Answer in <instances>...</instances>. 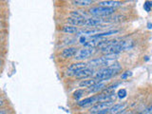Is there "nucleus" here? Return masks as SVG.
Instances as JSON below:
<instances>
[{
    "label": "nucleus",
    "mask_w": 152,
    "mask_h": 114,
    "mask_svg": "<svg viewBox=\"0 0 152 114\" xmlns=\"http://www.w3.org/2000/svg\"><path fill=\"white\" fill-rule=\"evenodd\" d=\"M144 9L145 10V12H149L151 11V8H150L149 4H148V1H145V4H144Z\"/></svg>",
    "instance_id": "obj_23"
},
{
    "label": "nucleus",
    "mask_w": 152,
    "mask_h": 114,
    "mask_svg": "<svg viewBox=\"0 0 152 114\" xmlns=\"http://www.w3.org/2000/svg\"><path fill=\"white\" fill-rule=\"evenodd\" d=\"M148 4H149L150 8H152V2H151V1H148Z\"/></svg>",
    "instance_id": "obj_30"
},
{
    "label": "nucleus",
    "mask_w": 152,
    "mask_h": 114,
    "mask_svg": "<svg viewBox=\"0 0 152 114\" xmlns=\"http://www.w3.org/2000/svg\"><path fill=\"white\" fill-rule=\"evenodd\" d=\"M122 3L119 1H101L99 2V6L101 7H106V8H112L115 9L116 7L121 6Z\"/></svg>",
    "instance_id": "obj_12"
},
{
    "label": "nucleus",
    "mask_w": 152,
    "mask_h": 114,
    "mask_svg": "<svg viewBox=\"0 0 152 114\" xmlns=\"http://www.w3.org/2000/svg\"><path fill=\"white\" fill-rule=\"evenodd\" d=\"M119 32V31L117 30H114V31H104L102 33H98V34H94L91 36V38H102L104 36H108V35H111V34H115V33Z\"/></svg>",
    "instance_id": "obj_17"
},
{
    "label": "nucleus",
    "mask_w": 152,
    "mask_h": 114,
    "mask_svg": "<svg viewBox=\"0 0 152 114\" xmlns=\"http://www.w3.org/2000/svg\"><path fill=\"white\" fill-rule=\"evenodd\" d=\"M94 75V70L92 69H89V68H86L82 70L78 71V72L75 73V77L78 78V79H87L90 76H93Z\"/></svg>",
    "instance_id": "obj_7"
},
{
    "label": "nucleus",
    "mask_w": 152,
    "mask_h": 114,
    "mask_svg": "<svg viewBox=\"0 0 152 114\" xmlns=\"http://www.w3.org/2000/svg\"><path fill=\"white\" fill-rule=\"evenodd\" d=\"M126 107V104H117L112 106L110 108H109L108 113L109 114H118L120 113L122 110H124V108Z\"/></svg>",
    "instance_id": "obj_13"
},
{
    "label": "nucleus",
    "mask_w": 152,
    "mask_h": 114,
    "mask_svg": "<svg viewBox=\"0 0 152 114\" xmlns=\"http://www.w3.org/2000/svg\"><path fill=\"white\" fill-rule=\"evenodd\" d=\"M0 114H7V111L5 110V109H1V110H0Z\"/></svg>",
    "instance_id": "obj_27"
},
{
    "label": "nucleus",
    "mask_w": 152,
    "mask_h": 114,
    "mask_svg": "<svg viewBox=\"0 0 152 114\" xmlns=\"http://www.w3.org/2000/svg\"><path fill=\"white\" fill-rule=\"evenodd\" d=\"M4 104V102H3V100H0V107L1 106H3Z\"/></svg>",
    "instance_id": "obj_29"
},
{
    "label": "nucleus",
    "mask_w": 152,
    "mask_h": 114,
    "mask_svg": "<svg viewBox=\"0 0 152 114\" xmlns=\"http://www.w3.org/2000/svg\"><path fill=\"white\" fill-rule=\"evenodd\" d=\"M114 10L115 9L98 6V7L90 8L89 13L92 14L94 16H98L100 18V17H104V16H109L110 14H112L114 12Z\"/></svg>",
    "instance_id": "obj_2"
},
{
    "label": "nucleus",
    "mask_w": 152,
    "mask_h": 114,
    "mask_svg": "<svg viewBox=\"0 0 152 114\" xmlns=\"http://www.w3.org/2000/svg\"><path fill=\"white\" fill-rule=\"evenodd\" d=\"M103 22V19L101 18H86L85 20V26H88V27H95L100 25Z\"/></svg>",
    "instance_id": "obj_11"
},
{
    "label": "nucleus",
    "mask_w": 152,
    "mask_h": 114,
    "mask_svg": "<svg viewBox=\"0 0 152 114\" xmlns=\"http://www.w3.org/2000/svg\"><path fill=\"white\" fill-rule=\"evenodd\" d=\"M78 51V49H76L75 47H69V48H66L65 50H63L62 51V57L65 59H69V58H72L76 55Z\"/></svg>",
    "instance_id": "obj_8"
},
{
    "label": "nucleus",
    "mask_w": 152,
    "mask_h": 114,
    "mask_svg": "<svg viewBox=\"0 0 152 114\" xmlns=\"http://www.w3.org/2000/svg\"><path fill=\"white\" fill-rule=\"evenodd\" d=\"M147 28H152V24H151V23H148V24H147Z\"/></svg>",
    "instance_id": "obj_28"
},
{
    "label": "nucleus",
    "mask_w": 152,
    "mask_h": 114,
    "mask_svg": "<svg viewBox=\"0 0 152 114\" xmlns=\"http://www.w3.org/2000/svg\"><path fill=\"white\" fill-rule=\"evenodd\" d=\"M142 114H152V104H151L149 107H147Z\"/></svg>",
    "instance_id": "obj_24"
},
{
    "label": "nucleus",
    "mask_w": 152,
    "mask_h": 114,
    "mask_svg": "<svg viewBox=\"0 0 152 114\" xmlns=\"http://www.w3.org/2000/svg\"><path fill=\"white\" fill-rule=\"evenodd\" d=\"M1 64H2V61H1V60H0V66H1Z\"/></svg>",
    "instance_id": "obj_31"
},
{
    "label": "nucleus",
    "mask_w": 152,
    "mask_h": 114,
    "mask_svg": "<svg viewBox=\"0 0 152 114\" xmlns=\"http://www.w3.org/2000/svg\"><path fill=\"white\" fill-rule=\"evenodd\" d=\"M108 110H109V108H106V109H103V110H100V111L96 112V114H107Z\"/></svg>",
    "instance_id": "obj_25"
},
{
    "label": "nucleus",
    "mask_w": 152,
    "mask_h": 114,
    "mask_svg": "<svg viewBox=\"0 0 152 114\" xmlns=\"http://www.w3.org/2000/svg\"><path fill=\"white\" fill-rule=\"evenodd\" d=\"M120 69H121V66L118 63H114L111 66H106V68L98 70L97 72L94 74V79H96L97 81L107 80L110 77H112L113 75H115L117 72H119Z\"/></svg>",
    "instance_id": "obj_1"
},
{
    "label": "nucleus",
    "mask_w": 152,
    "mask_h": 114,
    "mask_svg": "<svg viewBox=\"0 0 152 114\" xmlns=\"http://www.w3.org/2000/svg\"><path fill=\"white\" fill-rule=\"evenodd\" d=\"M106 88V84L104 83H96L95 85L91 86V87L88 88L87 91L88 93H95V92H99L101 91L102 89Z\"/></svg>",
    "instance_id": "obj_10"
},
{
    "label": "nucleus",
    "mask_w": 152,
    "mask_h": 114,
    "mask_svg": "<svg viewBox=\"0 0 152 114\" xmlns=\"http://www.w3.org/2000/svg\"><path fill=\"white\" fill-rule=\"evenodd\" d=\"M82 11H72L70 12V15L71 17L73 18H78V19H86L85 16H86V12H81Z\"/></svg>",
    "instance_id": "obj_18"
},
{
    "label": "nucleus",
    "mask_w": 152,
    "mask_h": 114,
    "mask_svg": "<svg viewBox=\"0 0 152 114\" xmlns=\"http://www.w3.org/2000/svg\"><path fill=\"white\" fill-rule=\"evenodd\" d=\"M88 64L90 66H93V68H96V66H104V68H106V66H109L113 65L114 63L112 61L107 60L104 56H102V57H99V58L89 61Z\"/></svg>",
    "instance_id": "obj_4"
},
{
    "label": "nucleus",
    "mask_w": 152,
    "mask_h": 114,
    "mask_svg": "<svg viewBox=\"0 0 152 114\" xmlns=\"http://www.w3.org/2000/svg\"><path fill=\"white\" fill-rule=\"evenodd\" d=\"M98 103V95L97 96H91V97H88V98H86L82 101H79L77 103V104L79 107H89L91 104H94Z\"/></svg>",
    "instance_id": "obj_9"
},
{
    "label": "nucleus",
    "mask_w": 152,
    "mask_h": 114,
    "mask_svg": "<svg viewBox=\"0 0 152 114\" xmlns=\"http://www.w3.org/2000/svg\"><path fill=\"white\" fill-rule=\"evenodd\" d=\"M74 5H77V6H88V5L92 4L91 0H76V1L72 2Z\"/></svg>",
    "instance_id": "obj_19"
},
{
    "label": "nucleus",
    "mask_w": 152,
    "mask_h": 114,
    "mask_svg": "<svg viewBox=\"0 0 152 114\" xmlns=\"http://www.w3.org/2000/svg\"><path fill=\"white\" fill-rule=\"evenodd\" d=\"M62 31L65 32V33H69V34H73V33H77L78 32V28H77V27L66 25V26L63 27V28H62Z\"/></svg>",
    "instance_id": "obj_16"
},
{
    "label": "nucleus",
    "mask_w": 152,
    "mask_h": 114,
    "mask_svg": "<svg viewBox=\"0 0 152 114\" xmlns=\"http://www.w3.org/2000/svg\"><path fill=\"white\" fill-rule=\"evenodd\" d=\"M113 103V101H107V102H98L95 104L91 107L90 108V112H94L96 113L100 110H103V109H106V108H108L109 107L111 106Z\"/></svg>",
    "instance_id": "obj_6"
},
{
    "label": "nucleus",
    "mask_w": 152,
    "mask_h": 114,
    "mask_svg": "<svg viewBox=\"0 0 152 114\" xmlns=\"http://www.w3.org/2000/svg\"><path fill=\"white\" fill-rule=\"evenodd\" d=\"M85 20L86 19H78V18H73V17H69L66 19L68 23L70 24V26H85Z\"/></svg>",
    "instance_id": "obj_14"
},
{
    "label": "nucleus",
    "mask_w": 152,
    "mask_h": 114,
    "mask_svg": "<svg viewBox=\"0 0 152 114\" xmlns=\"http://www.w3.org/2000/svg\"><path fill=\"white\" fill-rule=\"evenodd\" d=\"M88 66V64L87 63H84V62H78V63H74L72 65H70L69 66V69L66 71V74L69 76H74L76 72H78V71L82 70L84 69H86Z\"/></svg>",
    "instance_id": "obj_5"
},
{
    "label": "nucleus",
    "mask_w": 152,
    "mask_h": 114,
    "mask_svg": "<svg viewBox=\"0 0 152 114\" xmlns=\"http://www.w3.org/2000/svg\"><path fill=\"white\" fill-rule=\"evenodd\" d=\"M117 95H118V98L123 99V98H125L126 95H127V92H126V90L125 88H122V89H120L118 91Z\"/></svg>",
    "instance_id": "obj_21"
},
{
    "label": "nucleus",
    "mask_w": 152,
    "mask_h": 114,
    "mask_svg": "<svg viewBox=\"0 0 152 114\" xmlns=\"http://www.w3.org/2000/svg\"><path fill=\"white\" fill-rule=\"evenodd\" d=\"M84 95V90L82 89H78V90H76V91L73 92V98L76 99V100H79L81 97H82Z\"/></svg>",
    "instance_id": "obj_20"
},
{
    "label": "nucleus",
    "mask_w": 152,
    "mask_h": 114,
    "mask_svg": "<svg viewBox=\"0 0 152 114\" xmlns=\"http://www.w3.org/2000/svg\"><path fill=\"white\" fill-rule=\"evenodd\" d=\"M97 83V80L96 79H88V80H83L82 82H80L79 83V86L81 88H89V87H91V86L95 85Z\"/></svg>",
    "instance_id": "obj_15"
},
{
    "label": "nucleus",
    "mask_w": 152,
    "mask_h": 114,
    "mask_svg": "<svg viewBox=\"0 0 152 114\" xmlns=\"http://www.w3.org/2000/svg\"><path fill=\"white\" fill-rule=\"evenodd\" d=\"M94 52V49H89V48H83L77 51V53L74 56L75 60L77 61H83L85 59H88L89 58L90 56L93 54Z\"/></svg>",
    "instance_id": "obj_3"
},
{
    "label": "nucleus",
    "mask_w": 152,
    "mask_h": 114,
    "mask_svg": "<svg viewBox=\"0 0 152 114\" xmlns=\"http://www.w3.org/2000/svg\"><path fill=\"white\" fill-rule=\"evenodd\" d=\"M131 75H132V72H131V71H126V72H124V73L122 74L121 78H122L123 80H125V79H126V78L129 77V76H131Z\"/></svg>",
    "instance_id": "obj_22"
},
{
    "label": "nucleus",
    "mask_w": 152,
    "mask_h": 114,
    "mask_svg": "<svg viewBox=\"0 0 152 114\" xmlns=\"http://www.w3.org/2000/svg\"><path fill=\"white\" fill-rule=\"evenodd\" d=\"M80 43L81 44H86V37L82 36V37H80Z\"/></svg>",
    "instance_id": "obj_26"
}]
</instances>
